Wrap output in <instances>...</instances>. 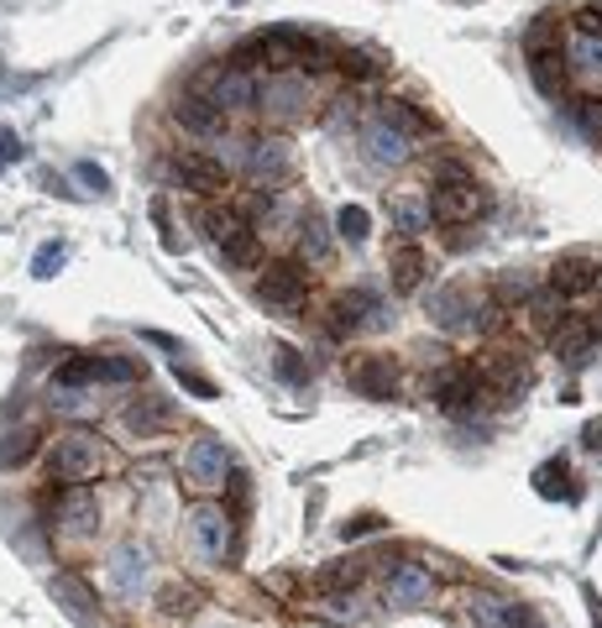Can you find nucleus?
Listing matches in <instances>:
<instances>
[{"label": "nucleus", "mask_w": 602, "mask_h": 628, "mask_svg": "<svg viewBox=\"0 0 602 628\" xmlns=\"http://www.w3.org/2000/svg\"><path fill=\"white\" fill-rule=\"evenodd\" d=\"M105 472V440L94 430H63L48 450V477L63 487H85Z\"/></svg>", "instance_id": "nucleus-1"}, {"label": "nucleus", "mask_w": 602, "mask_h": 628, "mask_svg": "<svg viewBox=\"0 0 602 628\" xmlns=\"http://www.w3.org/2000/svg\"><path fill=\"white\" fill-rule=\"evenodd\" d=\"M205 241L231 262V268H257V226L236 205H205L200 209Z\"/></svg>", "instance_id": "nucleus-2"}, {"label": "nucleus", "mask_w": 602, "mask_h": 628, "mask_svg": "<svg viewBox=\"0 0 602 628\" xmlns=\"http://www.w3.org/2000/svg\"><path fill=\"white\" fill-rule=\"evenodd\" d=\"M430 320H435L440 330H451V335H461V330H498L503 309H498L492 299L482 304L466 283H451V289L430 294Z\"/></svg>", "instance_id": "nucleus-3"}, {"label": "nucleus", "mask_w": 602, "mask_h": 628, "mask_svg": "<svg viewBox=\"0 0 602 628\" xmlns=\"http://www.w3.org/2000/svg\"><path fill=\"white\" fill-rule=\"evenodd\" d=\"M142 377V361L137 357H111V351H100V357H68L53 372V383L59 388H94V383H137Z\"/></svg>", "instance_id": "nucleus-4"}, {"label": "nucleus", "mask_w": 602, "mask_h": 628, "mask_svg": "<svg viewBox=\"0 0 602 628\" xmlns=\"http://www.w3.org/2000/svg\"><path fill=\"white\" fill-rule=\"evenodd\" d=\"M424 200H430V220H440V226H472L487 209V194H482V183L472 174L466 179H440Z\"/></svg>", "instance_id": "nucleus-5"}, {"label": "nucleus", "mask_w": 602, "mask_h": 628, "mask_svg": "<svg viewBox=\"0 0 602 628\" xmlns=\"http://www.w3.org/2000/svg\"><path fill=\"white\" fill-rule=\"evenodd\" d=\"M257 299L268 304V309H278V315L304 309V299H309L304 262H262V272H257Z\"/></svg>", "instance_id": "nucleus-6"}, {"label": "nucleus", "mask_w": 602, "mask_h": 628, "mask_svg": "<svg viewBox=\"0 0 602 628\" xmlns=\"http://www.w3.org/2000/svg\"><path fill=\"white\" fill-rule=\"evenodd\" d=\"M477 372H482V383L492 388V398H518V393H529V383H535L529 357H524V351H509V346H492V351L477 361Z\"/></svg>", "instance_id": "nucleus-7"}, {"label": "nucleus", "mask_w": 602, "mask_h": 628, "mask_svg": "<svg viewBox=\"0 0 602 628\" xmlns=\"http://www.w3.org/2000/svg\"><path fill=\"white\" fill-rule=\"evenodd\" d=\"M236 163H241V174L252 183H278V179H289V168H294V152H289V142L283 137H252L246 148H236Z\"/></svg>", "instance_id": "nucleus-8"}, {"label": "nucleus", "mask_w": 602, "mask_h": 628, "mask_svg": "<svg viewBox=\"0 0 602 628\" xmlns=\"http://www.w3.org/2000/svg\"><path fill=\"white\" fill-rule=\"evenodd\" d=\"M257 105H262L272 120H299L304 111L315 105V90H309V79H304L299 68H294V74H272L268 85H257Z\"/></svg>", "instance_id": "nucleus-9"}, {"label": "nucleus", "mask_w": 602, "mask_h": 628, "mask_svg": "<svg viewBox=\"0 0 602 628\" xmlns=\"http://www.w3.org/2000/svg\"><path fill=\"white\" fill-rule=\"evenodd\" d=\"M194 94H210L215 105L231 116V111H246V105H257V79L226 63V68H205V74H200V85H194Z\"/></svg>", "instance_id": "nucleus-10"}, {"label": "nucleus", "mask_w": 602, "mask_h": 628, "mask_svg": "<svg viewBox=\"0 0 602 628\" xmlns=\"http://www.w3.org/2000/svg\"><path fill=\"white\" fill-rule=\"evenodd\" d=\"M120 424H126L137 440H157V435H174V430H179V409H174L168 398H157V393H142V398H131V403L120 409Z\"/></svg>", "instance_id": "nucleus-11"}, {"label": "nucleus", "mask_w": 602, "mask_h": 628, "mask_svg": "<svg viewBox=\"0 0 602 628\" xmlns=\"http://www.w3.org/2000/svg\"><path fill=\"white\" fill-rule=\"evenodd\" d=\"M226 446L215 440V435H200L194 446L183 450V482L194 487V492H215V487H226Z\"/></svg>", "instance_id": "nucleus-12"}, {"label": "nucleus", "mask_w": 602, "mask_h": 628, "mask_svg": "<svg viewBox=\"0 0 602 628\" xmlns=\"http://www.w3.org/2000/svg\"><path fill=\"white\" fill-rule=\"evenodd\" d=\"M361 152H367L372 168H404V163L414 157V137H404L398 126L372 116L367 126H361Z\"/></svg>", "instance_id": "nucleus-13"}, {"label": "nucleus", "mask_w": 602, "mask_h": 628, "mask_svg": "<svg viewBox=\"0 0 602 628\" xmlns=\"http://www.w3.org/2000/svg\"><path fill=\"white\" fill-rule=\"evenodd\" d=\"M388 320L383 315V304H377V294H367V289H351V294H341V299L331 304V335H357V330H377Z\"/></svg>", "instance_id": "nucleus-14"}, {"label": "nucleus", "mask_w": 602, "mask_h": 628, "mask_svg": "<svg viewBox=\"0 0 602 628\" xmlns=\"http://www.w3.org/2000/svg\"><path fill=\"white\" fill-rule=\"evenodd\" d=\"M550 289L566 294V299H581V294L602 289V262L592 252H566V257H555V268H550Z\"/></svg>", "instance_id": "nucleus-15"}, {"label": "nucleus", "mask_w": 602, "mask_h": 628, "mask_svg": "<svg viewBox=\"0 0 602 628\" xmlns=\"http://www.w3.org/2000/svg\"><path fill=\"white\" fill-rule=\"evenodd\" d=\"M346 377L361 398H393L398 393V361L377 357V351H361V357L346 361Z\"/></svg>", "instance_id": "nucleus-16"}, {"label": "nucleus", "mask_w": 602, "mask_h": 628, "mask_svg": "<svg viewBox=\"0 0 602 628\" xmlns=\"http://www.w3.org/2000/svg\"><path fill=\"white\" fill-rule=\"evenodd\" d=\"M168 174L179 179V189L200 194V200H210V194L226 189V168H220V157H205V152H179V157L168 163Z\"/></svg>", "instance_id": "nucleus-17"}, {"label": "nucleus", "mask_w": 602, "mask_h": 628, "mask_svg": "<svg viewBox=\"0 0 602 628\" xmlns=\"http://www.w3.org/2000/svg\"><path fill=\"white\" fill-rule=\"evenodd\" d=\"M189 535H194L205 561H220L231 550V513L220 509V503H200V509L189 513Z\"/></svg>", "instance_id": "nucleus-18"}, {"label": "nucleus", "mask_w": 602, "mask_h": 628, "mask_svg": "<svg viewBox=\"0 0 602 628\" xmlns=\"http://www.w3.org/2000/svg\"><path fill=\"white\" fill-rule=\"evenodd\" d=\"M430 592H435V576H430V566H420V561L393 566L388 587H383L388 607H420V602H430Z\"/></svg>", "instance_id": "nucleus-19"}, {"label": "nucleus", "mask_w": 602, "mask_h": 628, "mask_svg": "<svg viewBox=\"0 0 602 628\" xmlns=\"http://www.w3.org/2000/svg\"><path fill=\"white\" fill-rule=\"evenodd\" d=\"M550 351L566 361V367H587V361L598 357V325H592V320H576V315H572L566 325L550 335Z\"/></svg>", "instance_id": "nucleus-20"}, {"label": "nucleus", "mask_w": 602, "mask_h": 628, "mask_svg": "<svg viewBox=\"0 0 602 628\" xmlns=\"http://www.w3.org/2000/svg\"><path fill=\"white\" fill-rule=\"evenodd\" d=\"M529 79H535V90H540L545 100H566V90H572L566 53H561V48H535V53H529Z\"/></svg>", "instance_id": "nucleus-21"}, {"label": "nucleus", "mask_w": 602, "mask_h": 628, "mask_svg": "<svg viewBox=\"0 0 602 628\" xmlns=\"http://www.w3.org/2000/svg\"><path fill=\"white\" fill-rule=\"evenodd\" d=\"M174 120H179L183 131H194V137H220L226 131V111L215 105L210 94H179V105H174Z\"/></svg>", "instance_id": "nucleus-22"}, {"label": "nucleus", "mask_w": 602, "mask_h": 628, "mask_svg": "<svg viewBox=\"0 0 602 628\" xmlns=\"http://www.w3.org/2000/svg\"><path fill=\"white\" fill-rule=\"evenodd\" d=\"M148 544H120L116 555H111V587H116L120 598H131L142 581H148Z\"/></svg>", "instance_id": "nucleus-23"}, {"label": "nucleus", "mask_w": 602, "mask_h": 628, "mask_svg": "<svg viewBox=\"0 0 602 628\" xmlns=\"http://www.w3.org/2000/svg\"><path fill=\"white\" fill-rule=\"evenodd\" d=\"M388 220H393V231H404V236L414 241L420 231H430V200L414 194V189H404V194L388 200Z\"/></svg>", "instance_id": "nucleus-24"}, {"label": "nucleus", "mask_w": 602, "mask_h": 628, "mask_svg": "<svg viewBox=\"0 0 602 628\" xmlns=\"http://www.w3.org/2000/svg\"><path fill=\"white\" fill-rule=\"evenodd\" d=\"M388 272H393V289L398 294H414L424 283V272H430V257H424V246H414V241H404L398 252L388 257Z\"/></svg>", "instance_id": "nucleus-25"}, {"label": "nucleus", "mask_w": 602, "mask_h": 628, "mask_svg": "<svg viewBox=\"0 0 602 628\" xmlns=\"http://www.w3.org/2000/svg\"><path fill=\"white\" fill-rule=\"evenodd\" d=\"M59 518L68 535H90L94 524H100V503H94V492H85V487H68L59 498Z\"/></svg>", "instance_id": "nucleus-26"}, {"label": "nucleus", "mask_w": 602, "mask_h": 628, "mask_svg": "<svg viewBox=\"0 0 602 628\" xmlns=\"http://www.w3.org/2000/svg\"><path fill=\"white\" fill-rule=\"evenodd\" d=\"M566 294H555V289H550V283H545L540 294H535V299L524 304V309H529V320H535V330H540L545 341H550V335H555V330L566 325V320H572V309H566Z\"/></svg>", "instance_id": "nucleus-27"}, {"label": "nucleus", "mask_w": 602, "mask_h": 628, "mask_svg": "<svg viewBox=\"0 0 602 628\" xmlns=\"http://www.w3.org/2000/svg\"><path fill=\"white\" fill-rule=\"evenodd\" d=\"M540 294V272H529V268H509V272H498V283H492V304L498 309H513V304H529Z\"/></svg>", "instance_id": "nucleus-28"}, {"label": "nucleus", "mask_w": 602, "mask_h": 628, "mask_svg": "<svg viewBox=\"0 0 602 628\" xmlns=\"http://www.w3.org/2000/svg\"><path fill=\"white\" fill-rule=\"evenodd\" d=\"M53 598L74 613V618H94L100 613V602H94V587L85 581V576H74V571H63V576H53Z\"/></svg>", "instance_id": "nucleus-29"}, {"label": "nucleus", "mask_w": 602, "mask_h": 628, "mask_svg": "<svg viewBox=\"0 0 602 628\" xmlns=\"http://www.w3.org/2000/svg\"><path fill=\"white\" fill-rule=\"evenodd\" d=\"M566 68H576L581 79H602V37L598 31H576L566 42Z\"/></svg>", "instance_id": "nucleus-30"}, {"label": "nucleus", "mask_w": 602, "mask_h": 628, "mask_svg": "<svg viewBox=\"0 0 602 628\" xmlns=\"http://www.w3.org/2000/svg\"><path fill=\"white\" fill-rule=\"evenodd\" d=\"M331 68H341L351 85H372V79L388 74V59H377V53H367V48H341Z\"/></svg>", "instance_id": "nucleus-31"}, {"label": "nucleus", "mask_w": 602, "mask_h": 628, "mask_svg": "<svg viewBox=\"0 0 602 628\" xmlns=\"http://www.w3.org/2000/svg\"><path fill=\"white\" fill-rule=\"evenodd\" d=\"M377 120H388V126H398L404 137H420V131H435V116H430V111H420L414 100H383V105H377Z\"/></svg>", "instance_id": "nucleus-32"}, {"label": "nucleus", "mask_w": 602, "mask_h": 628, "mask_svg": "<svg viewBox=\"0 0 602 628\" xmlns=\"http://www.w3.org/2000/svg\"><path fill=\"white\" fill-rule=\"evenodd\" d=\"M361 576H367V561H351V555H346V561H331V566L320 571V576H315V587H320V592H331V598H341V592H357Z\"/></svg>", "instance_id": "nucleus-33"}, {"label": "nucleus", "mask_w": 602, "mask_h": 628, "mask_svg": "<svg viewBox=\"0 0 602 628\" xmlns=\"http://www.w3.org/2000/svg\"><path fill=\"white\" fill-rule=\"evenodd\" d=\"M200 602H205V592H200V587H189V581H168V587H157V613H168V618H194V613H200Z\"/></svg>", "instance_id": "nucleus-34"}, {"label": "nucleus", "mask_w": 602, "mask_h": 628, "mask_svg": "<svg viewBox=\"0 0 602 628\" xmlns=\"http://www.w3.org/2000/svg\"><path fill=\"white\" fill-rule=\"evenodd\" d=\"M572 120H576V131L587 137V142H598L602 148V94L598 90H587V94H572Z\"/></svg>", "instance_id": "nucleus-35"}, {"label": "nucleus", "mask_w": 602, "mask_h": 628, "mask_svg": "<svg viewBox=\"0 0 602 628\" xmlns=\"http://www.w3.org/2000/svg\"><path fill=\"white\" fill-rule=\"evenodd\" d=\"M299 257L304 262H325V257H331V226H325L315 209L299 220Z\"/></svg>", "instance_id": "nucleus-36"}, {"label": "nucleus", "mask_w": 602, "mask_h": 628, "mask_svg": "<svg viewBox=\"0 0 602 628\" xmlns=\"http://www.w3.org/2000/svg\"><path fill=\"white\" fill-rule=\"evenodd\" d=\"M466 613H472V624L477 628H509V598H498V592H472L466 598Z\"/></svg>", "instance_id": "nucleus-37"}, {"label": "nucleus", "mask_w": 602, "mask_h": 628, "mask_svg": "<svg viewBox=\"0 0 602 628\" xmlns=\"http://www.w3.org/2000/svg\"><path fill=\"white\" fill-rule=\"evenodd\" d=\"M535 492H540V498H561V503H572L576 487H572V472H566V461H545L540 472H535Z\"/></svg>", "instance_id": "nucleus-38"}, {"label": "nucleus", "mask_w": 602, "mask_h": 628, "mask_svg": "<svg viewBox=\"0 0 602 628\" xmlns=\"http://www.w3.org/2000/svg\"><path fill=\"white\" fill-rule=\"evenodd\" d=\"M37 446H42V440H37V430H31V424L11 430V435L0 440V466H27L31 456H37Z\"/></svg>", "instance_id": "nucleus-39"}, {"label": "nucleus", "mask_w": 602, "mask_h": 628, "mask_svg": "<svg viewBox=\"0 0 602 628\" xmlns=\"http://www.w3.org/2000/svg\"><path fill=\"white\" fill-rule=\"evenodd\" d=\"M272 367H278V377L294 383V388L309 383V361H304V351H294V346H278V351H272Z\"/></svg>", "instance_id": "nucleus-40"}, {"label": "nucleus", "mask_w": 602, "mask_h": 628, "mask_svg": "<svg viewBox=\"0 0 602 628\" xmlns=\"http://www.w3.org/2000/svg\"><path fill=\"white\" fill-rule=\"evenodd\" d=\"M335 231H341L346 241H367L372 236V215H367L361 205H341L335 209Z\"/></svg>", "instance_id": "nucleus-41"}, {"label": "nucleus", "mask_w": 602, "mask_h": 628, "mask_svg": "<svg viewBox=\"0 0 602 628\" xmlns=\"http://www.w3.org/2000/svg\"><path fill=\"white\" fill-rule=\"evenodd\" d=\"M174 377H179L183 393H194V398H220V388H215L205 372H194V367H183V361H174Z\"/></svg>", "instance_id": "nucleus-42"}, {"label": "nucleus", "mask_w": 602, "mask_h": 628, "mask_svg": "<svg viewBox=\"0 0 602 628\" xmlns=\"http://www.w3.org/2000/svg\"><path fill=\"white\" fill-rule=\"evenodd\" d=\"M576 31H598L602 37V0H587V5H576Z\"/></svg>", "instance_id": "nucleus-43"}, {"label": "nucleus", "mask_w": 602, "mask_h": 628, "mask_svg": "<svg viewBox=\"0 0 602 628\" xmlns=\"http://www.w3.org/2000/svg\"><path fill=\"white\" fill-rule=\"evenodd\" d=\"M59 262H63V246H42V252H37V262H31V272H37V278H53Z\"/></svg>", "instance_id": "nucleus-44"}, {"label": "nucleus", "mask_w": 602, "mask_h": 628, "mask_svg": "<svg viewBox=\"0 0 602 628\" xmlns=\"http://www.w3.org/2000/svg\"><path fill=\"white\" fill-rule=\"evenodd\" d=\"M509 628H545L540 613L535 607H524V602H509Z\"/></svg>", "instance_id": "nucleus-45"}, {"label": "nucleus", "mask_w": 602, "mask_h": 628, "mask_svg": "<svg viewBox=\"0 0 602 628\" xmlns=\"http://www.w3.org/2000/svg\"><path fill=\"white\" fill-rule=\"evenodd\" d=\"M331 105H335V111H331V126H335V131L357 120V100H351V94H341V100H331Z\"/></svg>", "instance_id": "nucleus-46"}, {"label": "nucleus", "mask_w": 602, "mask_h": 628, "mask_svg": "<svg viewBox=\"0 0 602 628\" xmlns=\"http://www.w3.org/2000/svg\"><path fill=\"white\" fill-rule=\"evenodd\" d=\"M16 157H22V137H16L11 126H0V168H5V163H16Z\"/></svg>", "instance_id": "nucleus-47"}, {"label": "nucleus", "mask_w": 602, "mask_h": 628, "mask_svg": "<svg viewBox=\"0 0 602 628\" xmlns=\"http://www.w3.org/2000/svg\"><path fill=\"white\" fill-rule=\"evenodd\" d=\"M372 529H383V518H377V513H361V518H351V524H341V535H346V539L372 535Z\"/></svg>", "instance_id": "nucleus-48"}, {"label": "nucleus", "mask_w": 602, "mask_h": 628, "mask_svg": "<svg viewBox=\"0 0 602 628\" xmlns=\"http://www.w3.org/2000/svg\"><path fill=\"white\" fill-rule=\"evenodd\" d=\"M79 179L90 183L94 194H105V189H111V179H105V168H94V163H79Z\"/></svg>", "instance_id": "nucleus-49"}, {"label": "nucleus", "mask_w": 602, "mask_h": 628, "mask_svg": "<svg viewBox=\"0 0 602 628\" xmlns=\"http://www.w3.org/2000/svg\"><path fill=\"white\" fill-rule=\"evenodd\" d=\"M581 446L592 450V456H602V419H598V424H587V435H581Z\"/></svg>", "instance_id": "nucleus-50"}, {"label": "nucleus", "mask_w": 602, "mask_h": 628, "mask_svg": "<svg viewBox=\"0 0 602 628\" xmlns=\"http://www.w3.org/2000/svg\"><path fill=\"white\" fill-rule=\"evenodd\" d=\"M142 341H152V346H168V351H179V341H174V335H163V330H142Z\"/></svg>", "instance_id": "nucleus-51"}, {"label": "nucleus", "mask_w": 602, "mask_h": 628, "mask_svg": "<svg viewBox=\"0 0 602 628\" xmlns=\"http://www.w3.org/2000/svg\"><path fill=\"white\" fill-rule=\"evenodd\" d=\"M289 628H335V624H320V618H294Z\"/></svg>", "instance_id": "nucleus-52"}]
</instances>
